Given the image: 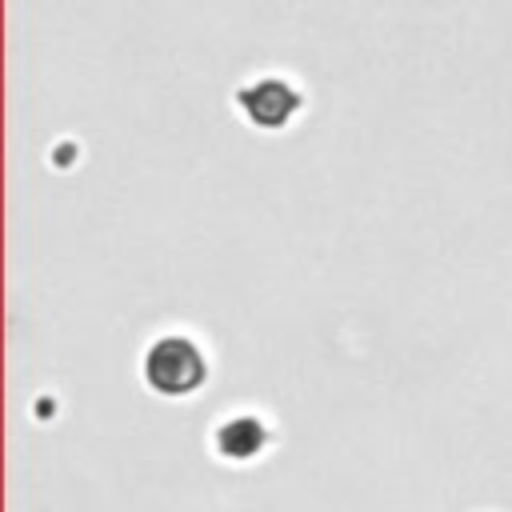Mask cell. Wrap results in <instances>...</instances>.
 <instances>
[{
    "instance_id": "obj_1",
    "label": "cell",
    "mask_w": 512,
    "mask_h": 512,
    "mask_svg": "<svg viewBox=\"0 0 512 512\" xmlns=\"http://www.w3.org/2000/svg\"><path fill=\"white\" fill-rule=\"evenodd\" d=\"M204 380H208V360H204L196 340L172 332V336H160V340L148 344V352H144V384L156 396L180 400V396L200 392Z\"/></svg>"
},
{
    "instance_id": "obj_2",
    "label": "cell",
    "mask_w": 512,
    "mask_h": 512,
    "mask_svg": "<svg viewBox=\"0 0 512 512\" xmlns=\"http://www.w3.org/2000/svg\"><path fill=\"white\" fill-rule=\"evenodd\" d=\"M236 104H240V112H244L256 128L276 132V128H284V124L300 112V92H296L292 84L276 80V76H264V80L240 88V92H236Z\"/></svg>"
},
{
    "instance_id": "obj_3",
    "label": "cell",
    "mask_w": 512,
    "mask_h": 512,
    "mask_svg": "<svg viewBox=\"0 0 512 512\" xmlns=\"http://www.w3.org/2000/svg\"><path fill=\"white\" fill-rule=\"evenodd\" d=\"M212 444H216V452H220L224 460L244 464V460L260 456V452L268 448V424H264L260 416H252V412H240V416H232V420H224V424L216 428Z\"/></svg>"
}]
</instances>
